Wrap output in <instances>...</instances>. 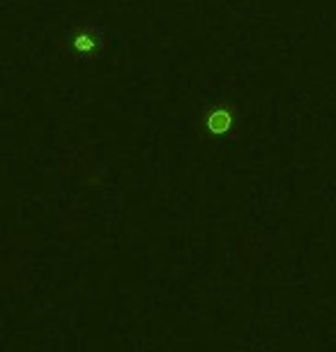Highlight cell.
<instances>
[{
	"label": "cell",
	"mask_w": 336,
	"mask_h": 352,
	"mask_svg": "<svg viewBox=\"0 0 336 352\" xmlns=\"http://www.w3.org/2000/svg\"><path fill=\"white\" fill-rule=\"evenodd\" d=\"M233 120H235V113L228 109V106H214V109L208 111L205 116V134L210 136H223L233 129Z\"/></svg>",
	"instance_id": "2"
},
{
	"label": "cell",
	"mask_w": 336,
	"mask_h": 352,
	"mask_svg": "<svg viewBox=\"0 0 336 352\" xmlns=\"http://www.w3.org/2000/svg\"><path fill=\"white\" fill-rule=\"evenodd\" d=\"M107 46V35H104L102 28H71L65 32L63 37V49L69 53V56H92L97 58Z\"/></svg>",
	"instance_id": "1"
}]
</instances>
